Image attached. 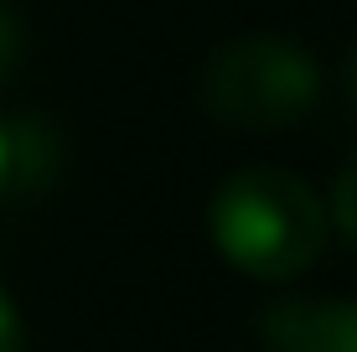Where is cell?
<instances>
[{"instance_id": "7", "label": "cell", "mask_w": 357, "mask_h": 352, "mask_svg": "<svg viewBox=\"0 0 357 352\" xmlns=\"http://www.w3.org/2000/svg\"><path fill=\"white\" fill-rule=\"evenodd\" d=\"M0 352H26V321L6 285H0Z\"/></svg>"}, {"instance_id": "4", "label": "cell", "mask_w": 357, "mask_h": 352, "mask_svg": "<svg viewBox=\"0 0 357 352\" xmlns=\"http://www.w3.org/2000/svg\"><path fill=\"white\" fill-rule=\"evenodd\" d=\"M63 166V140L36 114H0V208L47 192Z\"/></svg>"}, {"instance_id": "6", "label": "cell", "mask_w": 357, "mask_h": 352, "mask_svg": "<svg viewBox=\"0 0 357 352\" xmlns=\"http://www.w3.org/2000/svg\"><path fill=\"white\" fill-rule=\"evenodd\" d=\"M21 57H26V26H21V16L10 6H0V83L16 78Z\"/></svg>"}, {"instance_id": "1", "label": "cell", "mask_w": 357, "mask_h": 352, "mask_svg": "<svg viewBox=\"0 0 357 352\" xmlns=\"http://www.w3.org/2000/svg\"><path fill=\"white\" fill-rule=\"evenodd\" d=\"M207 234L218 254L249 280H295L321 259L331 217L305 176L280 166H249L213 192Z\"/></svg>"}, {"instance_id": "2", "label": "cell", "mask_w": 357, "mask_h": 352, "mask_svg": "<svg viewBox=\"0 0 357 352\" xmlns=\"http://www.w3.org/2000/svg\"><path fill=\"white\" fill-rule=\"evenodd\" d=\"M321 89V63L301 42L275 31H249L223 42L197 78L202 109L233 130H290L311 119Z\"/></svg>"}, {"instance_id": "5", "label": "cell", "mask_w": 357, "mask_h": 352, "mask_svg": "<svg viewBox=\"0 0 357 352\" xmlns=\"http://www.w3.org/2000/svg\"><path fill=\"white\" fill-rule=\"evenodd\" d=\"M326 217L337 223V234H342V238H347V244L357 249V151H352V161L337 171V181H331Z\"/></svg>"}, {"instance_id": "3", "label": "cell", "mask_w": 357, "mask_h": 352, "mask_svg": "<svg viewBox=\"0 0 357 352\" xmlns=\"http://www.w3.org/2000/svg\"><path fill=\"white\" fill-rule=\"evenodd\" d=\"M269 352H357V296L275 300L259 321Z\"/></svg>"}, {"instance_id": "8", "label": "cell", "mask_w": 357, "mask_h": 352, "mask_svg": "<svg viewBox=\"0 0 357 352\" xmlns=\"http://www.w3.org/2000/svg\"><path fill=\"white\" fill-rule=\"evenodd\" d=\"M347 93H352V104H357V47H352V63H347Z\"/></svg>"}]
</instances>
